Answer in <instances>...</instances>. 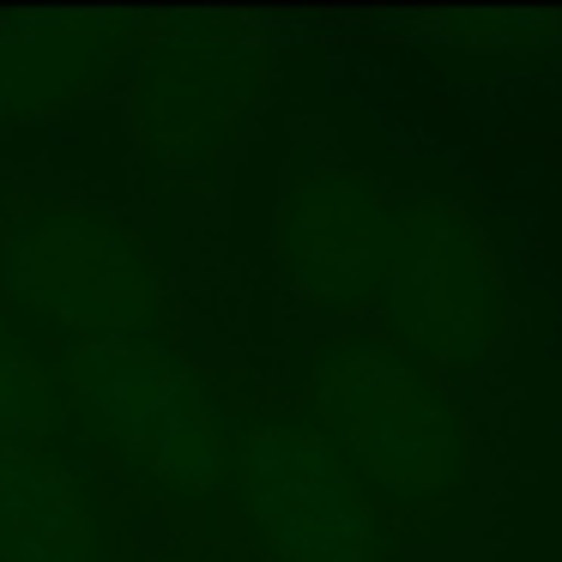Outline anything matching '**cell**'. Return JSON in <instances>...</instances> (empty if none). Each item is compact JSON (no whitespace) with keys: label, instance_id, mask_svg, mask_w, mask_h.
<instances>
[{"label":"cell","instance_id":"cell-9","mask_svg":"<svg viewBox=\"0 0 562 562\" xmlns=\"http://www.w3.org/2000/svg\"><path fill=\"white\" fill-rule=\"evenodd\" d=\"M146 13H43L0 25V122L67 110L134 61Z\"/></svg>","mask_w":562,"mask_h":562},{"label":"cell","instance_id":"cell-4","mask_svg":"<svg viewBox=\"0 0 562 562\" xmlns=\"http://www.w3.org/2000/svg\"><path fill=\"white\" fill-rule=\"evenodd\" d=\"M369 333L436 381L477 375L508 339V267L453 182H424L400 194V231L381 272Z\"/></svg>","mask_w":562,"mask_h":562},{"label":"cell","instance_id":"cell-6","mask_svg":"<svg viewBox=\"0 0 562 562\" xmlns=\"http://www.w3.org/2000/svg\"><path fill=\"white\" fill-rule=\"evenodd\" d=\"M272 61L279 43L255 37L236 19H151L134 49V127L151 176H212Z\"/></svg>","mask_w":562,"mask_h":562},{"label":"cell","instance_id":"cell-10","mask_svg":"<svg viewBox=\"0 0 562 562\" xmlns=\"http://www.w3.org/2000/svg\"><path fill=\"white\" fill-rule=\"evenodd\" d=\"M0 436L31 441V448H86L55 381L49 345L19 327L7 308H0Z\"/></svg>","mask_w":562,"mask_h":562},{"label":"cell","instance_id":"cell-3","mask_svg":"<svg viewBox=\"0 0 562 562\" xmlns=\"http://www.w3.org/2000/svg\"><path fill=\"white\" fill-rule=\"evenodd\" d=\"M224 514L255 562H400V532L296 393H218Z\"/></svg>","mask_w":562,"mask_h":562},{"label":"cell","instance_id":"cell-2","mask_svg":"<svg viewBox=\"0 0 562 562\" xmlns=\"http://www.w3.org/2000/svg\"><path fill=\"white\" fill-rule=\"evenodd\" d=\"M49 363L103 477L115 472L151 514L182 526L224 520L218 387L194 375L176 333L61 339Z\"/></svg>","mask_w":562,"mask_h":562},{"label":"cell","instance_id":"cell-7","mask_svg":"<svg viewBox=\"0 0 562 562\" xmlns=\"http://www.w3.org/2000/svg\"><path fill=\"white\" fill-rule=\"evenodd\" d=\"M400 231V194L357 164L296 151L279 188L272 255L296 303L333 321H357L375 308L381 272Z\"/></svg>","mask_w":562,"mask_h":562},{"label":"cell","instance_id":"cell-8","mask_svg":"<svg viewBox=\"0 0 562 562\" xmlns=\"http://www.w3.org/2000/svg\"><path fill=\"white\" fill-rule=\"evenodd\" d=\"M0 562H127L110 477L91 448L0 436Z\"/></svg>","mask_w":562,"mask_h":562},{"label":"cell","instance_id":"cell-5","mask_svg":"<svg viewBox=\"0 0 562 562\" xmlns=\"http://www.w3.org/2000/svg\"><path fill=\"white\" fill-rule=\"evenodd\" d=\"M0 308L43 345L176 333L151 248L103 206H0Z\"/></svg>","mask_w":562,"mask_h":562},{"label":"cell","instance_id":"cell-1","mask_svg":"<svg viewBox=\"0 0 562 562\" xmlns=\"http://www.w3.org/2000/svg\"><path fill=\"white\" fill-rule=\"evenodd\" d=\"M393 532L448 538L472 520V429L429 369L369 327L321 333L303 351V393Z\"/></svg>","mask_w":562,"mask_h":562}]
</instances>
